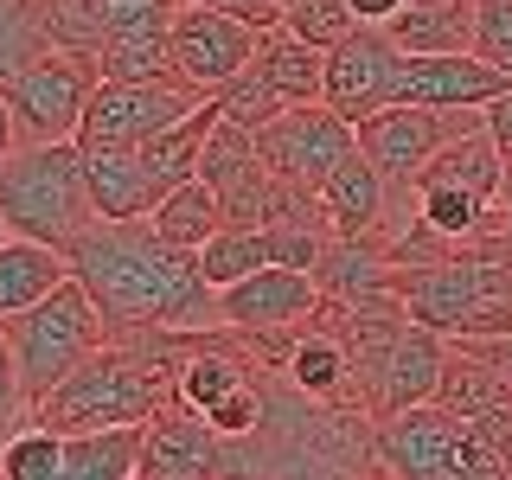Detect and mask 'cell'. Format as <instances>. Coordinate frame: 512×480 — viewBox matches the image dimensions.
Returning <instances> with one entry per match:
<instances>
[{
    "mask_svg": "<svg viewBox=\"0 0 512 480\" xmlns=\"http://www.w3.org/2000/svg\"><path fill=\"white\" fill-rule=\"evenodd\" d=\"M71 282L90 295L109 333L173 327V333H212L218 288L199 276V256L154 237L148 218H90L64 250Z\"/></svg>",
    "mask_w": 512,
    "mask_h": 480,
    "instance_id": "6da1fadb",
    "label": "cell"
},
{
    "mask_svg": "<svg viewBox=\"0 0 512 480\" xmlns=\"http://www.w3.org/2000/svg\"><path fill=\"white\" fill-rule=\"evenodd\" d=\"M397 301L416 327L442 340H500L512 333V256H442L397 269Z\"/></svg>",
    "mask_w": 512,
    "mask_h": 480,
    "instance_id": "7a4b0ae2",
    "label": "cell"
},
{
    "mask_svg": "<svg viewBox=\"0 0 512 480\" xmlns=\"http://www.w3.org/2000/svg\"><path fill=\"white\" fill-rule=\"evenodd\" d=\"M90 218L96 212H90L77 141H39V148H13L0 160V224H7V237L71 250V237Z\"/></svg>",
    "mask_w": 512,
    "mask_h": 480,
    "instance_id": "3957f363",
    "label": "cell"
},
{
    "mask_svg": "<svg viewBox=\"0 0 512 480\" xmlns=\"http://www.w3.org/2000/svg\"><path fill=\"white\" fill-rule=\"evenodd\" d=\"M7 340H13V359H20V384H26V404L39 410L45 397L58 391L90 352L109 346V327L103 314L90 308V295L77 282H58L39 308L13 314L7 320Z\"/></svg>",
    "mask_w": 512,
    "mask_h": 480,
    "instance_id": "277c9868",
    "label": "cell"
},
{
    "mask_svg": "<svg viewBox=\"0 0 512 480\" xmlns=\"http://www.w3.org/2000/svg\"><path fill=\"white\" fill-rule=\"evenodd\" d=\"M96 84H103V77H96V58H84V52H58L52 45L39 64H26V71L0 90L7 96V116H13L20 148H39V141H77Z\"/></svg>",
    "mask_w": 512,
    "mask_h": 480,
    "instance_id": "5b68a950",
    "label": "cell"
},
{
    "mask_svg": "<svg viewBox=\"0 0 512 480\" xmlns=\"http://www.w3.org/2000/svg\"><path fill=\"white\" fill-rule=\"evenodd\" d=\"M480 109H416V103H391L378 116L359 122V154L384 173L391 192H410L416 173L436 160L455 135H474Z\"/></svg>",
    "mask_w": 512,
    "mask_h": 480,
    "instance_id": "8992f818",
    "label": "cell"
},
{
    "mask_svg": "<svg viewBox=\"0 0 512 480\" xmlns=\"http://www.w3.org/2000/svg\"><path fill=\"white\" fill-rule=\"evenodd\" d=\"M256 32H263V26L237 20V13H218V7H192V0H180V7H173V26H167L173 77H180L192 96H218L231 77L250 71Z\"/></svg>",
    "mask_w": 512,
    "mask_h": 480,
    "instance_id": "52a82bcc",
    "label": "cell"
},
{
    "mask_svg": "<svg viewBox=\"0 0 512 480\" xmlns=\"http://www.w3.org/2000/svg\"><path fill=\"white\" fill-rule=\"evenodd\" d=\"M256 154H263V167L276 173V180L320 186L346 154H359V128L327 103H295V109H282L276 122L256 128Z\"/></svg>",
    "mask_w": 512,
    "mask_h": 480,
    "instance_id": "ba28073f",
    "label": "cell"
},
{
    "mask_svg": "<svg viewBox=\"0 0 512 480\" xmlns=\"http://www.w3.org/2000/svg\"><path fill=\"white\" fill-rule=\"evenodd\" d=\"M199 103L205 96H192L186 84H116V77H103V84L90 90L77 148H141V141L160 135V128L192 116Z\"/></svg>",
    "mask_w": 512,
    "mask_h": 480,
    "instance_id": "9c48e42d",
    "label": "cell"
},
{
    "mask_svg": "<svg viewBox=\"0 0 512 480\" xmlns=\"http://www.w3.org/2000/svg\"><path fill=\"white\" fill-rule=\"evenodd\" d=\"M468 436L455 410L442 404H410L397 416H378V442H372V461L384 480H448L455 474V448Z\"/></svg>",
    "mask_w": 512,
    "mask_h": 480,
    "instance_id": "30bf717a",
    "label": "cell"
},
{
    "mask_svg": "<svg viewBox=\"0 0 512 480\" xmlns=\"http://www.w3.org/2000/svg\"><path fill=\"white\" fill-rule=\"evenodd\" d=\"M199 180H205V192L218 199L224 224H237V231H263L269 192H276V173L263 167L250 128H237V122L218 116V128L205 135V154H199Z\"/></svg>",
    "mask_w": 512,
    "mask_h": 480,
    "instance_id": "8fae6325",
    "label": "cell"
},
{
    "mask_svg": "<svg viewBox=\"0 0 512 480\" xmlns=\"http://www.w3.org/2000/svg\"><path fill=\"white\" fill-rule=\"evenodd\" d=\"M397 71H404V52L384 39V26H359L352 39H340L327 52V84H320V103L340 109V116L359 128L365 116L397 103Z\"/></svg>",
    "mask_w": 512,
    "mask_h": 480,
    "instance_id": "7c38bea8",
    "label": "cell"
},
{
    "mask_svg": "<svg viewBox=\"0 0 512 480\" xmlns=\"http://www.w3.org/2000/svg\"><path fill=\"white\" fill-rule=\"evenodd\" d=\"M320 314V288L301 269H256V276L218 288V320L231 333H295Z\"/></svg>",
    "mask_w": 512,
    "mask_h": 480,
    "instance_id": "4fadbf2b",
    "label": "cell"
},
{
    "mask_svg": "<svg viewBox=\"0 0 512 480\" xmlns=\"http://www.w3.org/2000/svg\"><path fill=\"white\" fill-rule=\"evenodd\" d=\"M135 480H218V436L199 410H186L180 397L160 404L141 423V468Z\"/></svg>",
    "mask_w": 512,
    "mask_h": 480,
    "instance_id": "5bb4252c",
    "label": "cell"
},
{
    "mask_svg": "<svg viewBox=\"0 0 512 480\" xmlns=\"http://www.w3.org/2000/svg\"><path fill=\"white\" fill-rule=\"evenodd\" d=\"M500 90H512V77L474 52L404 58V71H397V103H416V109H487Z\"/></svg>",
    "mask_w": 512,
    "mask_h": 480,
    "instance_id": "9a60e30c",
    "label": "cell"
},
{
    "mask_svg": "<svg viewBox=\"0 0 512 480\" xmlns=\"http://www.w3.org/2000/svg\"><path fill=\"white\" fill-rule=\"evenodd\" d=\"M436 404L455 410L474 436H487L512 461V384L493 372V365H480L468 346H448V372H442Z\"/></svg>",
    "mask_w": 512,
    "mask_h": 480,
    "instance_id": "2e32d148",
    "label": "cell"
},
{
    "mask_svg": "<svg viewBox=\"0 0 512 480\" xmlns=\"http://www.w3.org/2000/svg\"><path fill=\"white\" fill-rule=\"evenodd\" d=\"M397 199H404V192L384 186V173L365 154H346L340 167L320 180V205H327L333 237H384V231H391Z\"/></svg>",
    "mask_w": 512,
    "mask_h": 480,
    "instance_id": "e0dca14e",
    "label": "cell"
},
{
    "mask_svg": "<svg viewBox=\"0 0 512 480\" xmlns=\"http://www.w3.org/2000/svg\"><path fill=\"white\" fill-rule=\"evenodd\" d=\"M314 288L320 301H365V295H391L397 288V263L384 250V237H333L314 263Z\"/></svg>",
    "mask_w": 512,
    "mask_h": 480,
    "instance_id": "ac0fdd59",
    "label": "cell"
},
{
    "mask_svg": "<svg viewBox=\"0 0 512 480\" xmlns=\"http://www.w3.org/2000/svg\"><path fill=\"white\" fill-rule=\"evenodd\" d=\"M384 39L404 58H448V52H474V0H410Z\"/></svg>",
    "mask_w": 512,
    "mask_h": 480,
    "instance_id": "d6986e66",
    "label": "cell"
},
{
    "mask_svg": "<svg viewBox=\"0 0 512 480\" xmlns=\"http://www.w3.org/2000/svg\"><path fill=\"white\" fill-rule=\"evenodd\" d=\"M84 186H90L96 218H148L160 205L135 148H84Z\"/></svg>",
    "mask_w": 512,
    "mask_h": 480,
    "instance_id": "ffe728a7",
    "label": "cell"
},
{
    "mask_svg": "<svg viewBox=\"0 0 512 480\" xmlns=\"http://www.w3.org/2000/svg\"><path fill=\"white\" fill-rule=\"evenodd\" d=\"M250 71L263 77L269 90H276V103H282V109H295V103H320V84H327V52H314V45L288 39L282 26H263V32H256V58H250Z\"/></svg>",
    "mask_w": 512,
    "mask_h": 480,
    "instance_id": "44dd1931",
    "label": "cell"
},
{
    "mask_svg": "<svg viewBox=\"0 0 512 480\" xmlns=\"http://www.w3.org/2000/svg\"><path fill=\"white\" fill-rule=\"evenodd\" d=\"M58 282H71V263H64V250H52V244H26V237H7V244H0V327H7L13 314L39 308V301L52 295Z\"/></svg>",
    "mask_w": 512,
    "mask_h": 480,
    "instance_id": "7402d4cb",
    "label": "cell"
},
{
    "mask_svg": "<svg viewBox=\"0 0 512 480\" xmlns=\"http://www.w3.org/2000/svg\"><path fill=\"white\" fill-rule=\"evenodd\" d=\"M218 128V103L205 96L192 116H180L173 128H160L154 141H141V167H148V180H154V192L167 199L173 186H186V180H199V154H205V135Z\"/></svg>",
    "mask_w": 512,
    "mask_h": 480,
    "instance_id": "603a6c76",
    "label": "cell"
},
{
    "mask_svg": "<svg viewBox=\"0 0 512 480\" xmlns=\"http://www.w3.org/2000/svg\"><path fill=\"white\" fill-rule=\"evenodd\" d=\"M148 224H154L160 244H173V250H192V256H199V250L224 231V212H218L212 192H205V180H186V186H173L167 199L154 205Z\"/></svg>",
    "mask_w": 512,
    "mask_h": 480,
    "instance_id": "cb8c5ba5",
    "label": "cell"
},
{
    "mask_svg": "<svg viewBox=\"0 0 512 480\" xmlns=\"http://www.w3.org/2000/svg\"><path fill=\"white\" fill-rule=\"evenodd\" d=\"M135 468H141V429H90V436H64L58 480H135Z\"/></svg>",
    "mask_w": 512,
    "mask_h": 480,
    "instance_id": "d4e9b609",
    "label": "cell"
},
{
    "mask_svg": "<svg viewBox=\"0 0 512 480\" xmlns=\"http://www.w3.org/2000/svg\"><path fill=\"white\" fill-rule=\"evenodd\" d=\"M45 52H52V32H45L39 0H0V90Z\"/></svg>",
    "mask_w": 512,
    "mask_h": 480,
    "instance_id": "484cf974",
    "label": "cell"
},
{
    "mask_svg": "<svg viewBox=\"0 0 512 480\" xmlns=\"http://www.w3.org/2000/svg\"><path fill=\"white\" fill-rule=\"evenodd\" d=\"M256 269H269V244H263V231H237V224H224L212 244L199 250V276L212 282V288H231V282L256 276Z\"/></svg>",
    "mask_w": 512,
    "mask_h": 480,
    "instance_id": "4316f807",
    "label": "cell"
},
{
    "mask_svg": "<svg viewBox=\"0 0 512 480\" xmlns=\"http://www.w3.org/2000/svg\"><path fill=\"white\" fill-rule=\"evenodd\" d=\"M276 26L288 32V39L314 45V52H333L340 39L359 32V20L346 13V0H282V7H276Z\"/></svg>",
    "mask_w": 512,
    "mask_h": 480,
    "instance_id": "83f0119b",
    "label": "cell"
},
{
    "mask_svg": "<svg viewBox=\"0 0 512 480\" xmlns=\"http://www.w3.org/2000/svg\"><path fill=\"white\" fill-rule=\"evenodd\" d=\"M64 468V436L45 423H26L0 442V480H58Z\"/></svg>",
    "mask_w": 512,
    "mask_h": 480,
    "instance_id": "f1b7e54d",
    "label": "cell"
},
{
    "mask_svg": "<svg viewBox=\"0 0 512 480\" xmlns=\"http://www.w3.org/2000/svg\"><path fill=\"white\" fill-rule=\"evenodd\" d=\"M263 244H269V263H276V269H301V276H314L320 250H327L333 237H320V231H288V224H263Z\"/></svg>",
    "mask_w": 512,
    "mask_h": 480,
    "instance_id": "f546056e",
    "label": "cell"
},
{
    "mask_svg": "<svg viewBox=\"0 0 512 480\" xmlns=\"http://www.w3.org/2000/svg\"><path fill=\"white\" fill-rule=\"evenodd\" d=\"M26 423H32V404H26V384H20V359H13L7 327H0V442Z\"/></svg>",
    "mask_w": 512,
    "mask_h": 480,
    "instance_id": "4dcf8cb0",
    "label": "cell"
},
{
    "mask_svg": "<svg viewBox=\"0 0 512 480\" xmlns=\"http://www.w3.org/2000/svg\"><path fill=\"white\" fill-rule=\"evenodd\" d=\"M269 480H384V474L352 468V461H320V455H282L276 448V474Z\"/></svg>",
    "mask_w": 512,
    "mask_h": 480,
    "instance_id": "1f68e13d",
    "label": "cell"
},
{
    "mask_svg": "<svg viewBox=\"0 0 512 480\" xmlns=\"http://www.w3.org/2000/svg\"><path fill=\"white\" fill-rule=\"evenodd\" d=\"M480 128H487V141L500 148V160H506V173H512V90H500L487 109H480Z\"/></svg>",
    "mask_w": 512,
    "mask_h": 480,
    "instance_id": "d6a6232c",
    "label": "cell"
},
{
    "mask_svg": "<svg viewBox=\"0 0 512 480\" xmlns=\"http://www.w3.org/2000/svg\"><path fill=\"white\" fill-rule=\"evenodd\" d=\"M455 346H468L480 365H493V372L512 384V333H500V340H455Z\"/></svg>",
    "mask_w": 512,
    "mask_h": 480,
    "instance_id": "836d02e7",
    "label": "cell"
},
{
    "mask_svg": "<svg viewBox=\"0 0 512 480\" xmlns=\"http://www.w3.org/2000/svg\"><path fill=\"white\" fill-rule=\"evenodd\" d=\"M192 7L237 13V20H250V26H276V0H192Z\"/></svg>",
    "mask_w": 512,
    "mask_h": 480,
    "instance_id": "e575fe53",
    "label": "cell"
},
{
    "mask_svg": "<svg viewBox=\"0 0 512 480\" xmlns=\"http://www.w3.org/2000/svg\"><path fill=\"white\" fill-rule=\"evenodd\" d=\"M404 7H410V0H346V13H352L359 26H391Z\"/></svg>",
    "mask_w": 512,
    "mask_h": 480,
    "instance_id": "d590c367",
    "label": "cell"
},
{
    "mask_svg": "<svg viewBox=\"0 0 512 480\" xmlns=\"http://www.w3.org/2000/svg\"><path fill=\"white\" fill-rule=\"evenodd\" d=\"M20 148V135H13V116H7V96H0V160Z\"/></svg>",
    "mask_w": 512,
    "mask_h": 480,
    "instance_id": "8d00e7d4",
    "label": "cell"
},
{
    "mask_svg": "<svg viewBox=\"0 0 512 480\" xmlns=\"http://www.w3.org/2000/svg\"><path fill=\"white\" fill-rule=\"evenodd\" d=\"M506 250H512V173H506Z\"/></svg>",
    "mask_w": 512,
    "mask_h": 480,
    "instance_id": "74e56055",
    "label": "cell"
},
{
    "mask_svg": "<svg viewBox=\"0 0 512 480\" xmlns=\"http://www.w3.org/2000/svg\"><path fill=\"white\" fill-rule=\"evenodd\" d=\"M0 244H7V224H0Z\"/></svg>",
    "mask_w": 512,
    "mask_h": 480,
    "instance_id": "f35d334b",
    "label": "cell"
},
{
    "mask_svg": "<svg viewBox=\"0 0 512 480\" xmlns=\"http://www.w3.org/2000/svg\"><path fill=\"white\" fill-rule=\"evenodd\" d=\"M276 7H282V0H276Z\"/></svg>",
    "mask_w": 512,
    "mask_h": 480,
    "instance_id": "ab89813d",
    "label": "cell"
}]
</instances>
